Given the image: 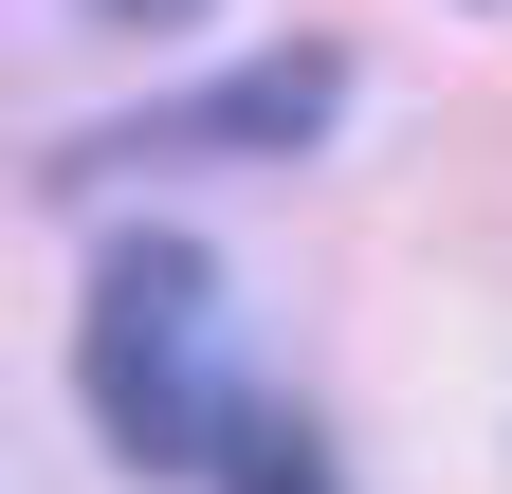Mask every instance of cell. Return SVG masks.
<instances>
[{"label":"cell","mask_w":512,"mask_h":494,"mask_svg":"<svg viewBox=\"0 0 512 494\" xmlns=\"http://www.w3.org/2000/svg\"><path fill=\"white\" fill-rule=\"evenodd\" d=\"M220 494H348V476H330V440H311V421H275V403H256L238 440H220Z\"/></svg>","instance_id":"cell-3"},{"label":"cell","mask_w":512,"mask_h":494,"mask_svg":"<svg viewBox=\"0 0 512 494\" xmlns=\"http://www.w3.org/2000/svg\"><path fill=\"white\" fill-rule=\"evenodd\" d=\"M348 110V55H275V74H238V92H202V110H147V129H110V147H74V165H183V147H311Z\"/></svg>","instance_id":"cell-2"},{"label":"cell","mask_w":512,"mask_h":494,"mask_svg":"<svg viewBox=\"0 0 512 494\" xmlns=\"http://www.w3.org/2000/svg\"><path fill=\"white\" fill-rule=\"evenodd\" d=\"M74 385L110 421V458H147V476H220L238 440V366H220V257L202 238H110L92 257V330H74Z\"/></svg>","instance_id":"cell-1"},{"label":"cell","mask_w":512,"mask_h":494,"mask_svg":"<svg viewBox=\"0 0 512 494\" xmlns=\"http://www.w3.org/2000/svg\"><path fill=\"white\" fill-rule=\"evenodd\" d=\"M110 19H183V0H110Z\"/></svg>","instance_id":"cell-4"}]
</instances>
